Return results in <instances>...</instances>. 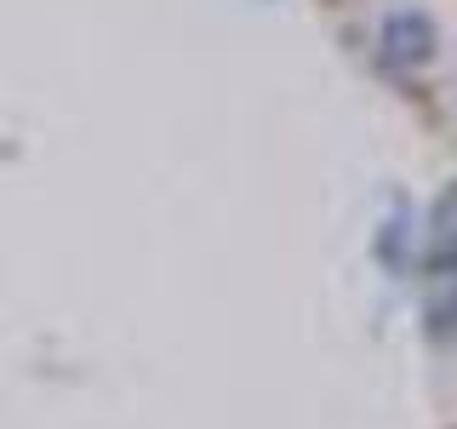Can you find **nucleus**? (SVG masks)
I'll return each mask as SVG.
<instances>
[{"label": "nucleus", "mask_w": 457, "mask_h": 429, "mask_svg": "<svg viewBox=\"0 0 457 429\" xmlns=\"http://www.w3.org/2000/svg\"><path fill=\"white\" fill-rule=\"evenodd\" d=\"M337 40L400 104L457 138V0H320Z\"/></svg>", "instance_id": "nucleus-1"}, {"label": "nucleus", "mask_w": 457, "mask_h": 429, "mask_svg": "<svg viewBox=\"0 0 457 429\" xmlns=\"http://www.w3.org/2000/svg\"><path fill=\"white\" fill-rule=\"evenodd\" d=\"M423 349L435 383V424L457 429V189L435 200L423 240Z\"/></svg>", "instance_id": "nucleus-2"}]
</instances>
